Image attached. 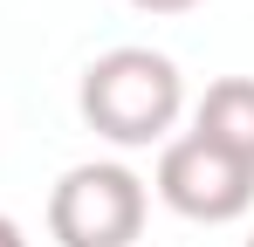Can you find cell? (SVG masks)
<instances>
[{"mask_svg":"<svg viewBox=\"0 0 254 247\" xmlns=\"http://www.w3.org/2000/svg\"><path fill=\"white\" fill-rule=\"evenodd\" d=\"M248 247H254V241H248Z\"/></svg>","mask_w":254,"mask_h":247,"instance_id":"cell-7","label":"cell"},{"mask_svg":"<svg viewBox=\"0 0 254 247\" xmlns=\"http://www.w3.org/2000/svg\"><path fill=\"white\" fill-rule=\"evenodd\" d=\"M144 206H151V192L130 165L83 158L48 192V234H55V247H137Z\"/></svg>","mask_w":254,"mask_h":247,"instance_id":"cell-2","label":"cell"},{"mask_svg":"<svg viewBox=\"0 0 254 247\" xmlns=\"http://www.w3.org/2000/svg\"><path fill=\"white\" fill-rule=\"evenodd\" d=\"M137 14H192V7H206V0H130Z\"/></svg>","mask_w":254,"mask_h":247,"instance_id":"cell-5","label":"cell"},{"mask_svg":"<svg viewBox=\"0 0 254 247\" xmlns=\"http://www.w3.org/2000/svg\"><path fill=\"white\" fill-rule=\"evenodd\" d=\"M76 110L83 124L117 144V151H144V144H165L179 110H186V76L165 48H144V41H124V48H103L96 62L76 82Z\"/></svg>","mask_w":254,"mask_h":247,"instance_id":"cell-1","label":"cell"},{"mask_svg":"<svg viewBox=\"0 0 254 247\" xmlns=\"http://www.w3.org/2000/svg\"><path fill=\"white\" fill-rule=\"evenodd\" d=\"M0 247H28V234H21V227H14L7 213H0Z\"/></svg>","mask_w":254,"mask_h":247,"instance_id":"cell-6","label":"cell"},{"mask_svg":"<svg viewBox=\"0 0 254 247\" xmlns=\"http://www.w3.org/2000/svg\"><path fill=\"white\" fill-rule=\"evenodd\" d=\"M151 185H158V199H165L179 220H192V227H227V220H241L254 206V172L234 165L227 151L199 144L192 130H186V137H165Z\"/></svg>","mask_w":254,"mask_h":247,"instance_id":"cell-3","label":"cell"},{"mask_svg":"<svg viewBox=\"0 0 254 247\" xmlns=\"http://www.w3.org/2000/svg\"><path fill=\"white\" fill-rule=\"evenodd\" d=\"M192 137L254 172V76H220L192 103Z\"/></svg>","mask_w":254,"mask_h":247,"instance_id":"cell-4","label":"cell"}]
</instances>
